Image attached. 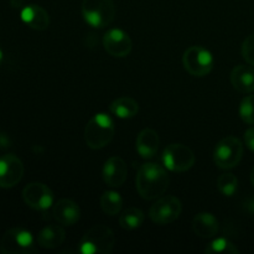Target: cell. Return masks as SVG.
Returning a JSON list of instances; mask_svg holds the SVG:
<instances>
[{"mask_svg":"<svg viewBox=\"0 0 254 254\" xmlns=\"http://www.w3.org/2000/svg\"><path fill=\"white\" fill-rule=\"evenodd\" d=\"M136 190L144 200H156L168 190L169 175L161 165L146 163L139 168L135 179Z\"/></svg>","mask_w":254,"mask_h":254,"instance_id":"1","label":"cell"},{"mask_svg":"<svg viewBox=\"0 0 254 254\" xmlns=\"http://www.w3.org/2000/svg\"><path fill=\"white\" fill-rule=\"evenodd\" d=\"M114 242L116 237L111 228L104 225H96L89 228L79 241L78 252L82 254H109L113 251Z\"/></svg>","mask_w":254,"mask_h":254,"instance_id":"2","label":"cell"},{"mask_svg":"<svg viewBox=\"0 0 254 254\" xmlns=\"http://www.w3.org/2000/svg\"><path fill=\"white\" fill-rule=\"evenodd\" d=\"M114 136V123L106 113H98L91 118L84 129V140L93 150L104 148Z\"/></svg>","mask_w":254,"mask_h":254,"instance_id":"3","label":"cell"},{"mask_svg":"<svg viewBox=\"0 0 254 254\" xmlns=\"http://www.w3.org/2000/svg\"><path fill=\"white\" fill-rule=\"evenodd\" d=\"M82 15L84 21L92 27L103 29L113 22L116 5L113 0H83Z\"/></svg>","mask_w":254,"mask_h":254,"instance_id":"4","label":"cell"},{"mask_svg":"<svg viewBox=\"0 0 254 254\" xmlns=\"http://www.w3.org/2000/svg\"><path fill=\"white\" fill-rule=\"evenodd\" d=\"M243 156V145L240 139L235 136L223 138L216 145L213 151V161L223 170L233 169L240 164Z\"/></svg>","mask_w":254,"mask_h":254,"instance_id":"5","label":"cell"},{"mask_svg":"<svg viewBox=\"0 0 254 254\" xmlns=\"http://www.w3.org/2000/svg\"><path fill=\"white\" fill-rule=\"evenodd\" d=\"M183 64L191 76L205 77L212 71L215 61L212 54L205 47L191 46L184 52Z\"/></svg>","mask_w":254,"mask_h":254,"instance_id":"6","label":"cell"},{"mask_svg":"<svg viewBox=\"0 0 254 254\" xmlns=\"http://www.w3.org/2000/svg\"><path fill=\"white\" fill-rule=\"evenodd\" d=\"M195 154L189 146L174 143L165 148L163 153V163L166 169L174 173H185L195 164Z\"/></svg>","mask_w":254,"mask_h":254,"instance_id":"7","label":"cell"},{"mask_svg":"<svg viewBox=\"0 0 254 254\" xmlns=\"http://www.w3.org/2000/svg\"><path fill=\"white\" fill-rule=\"evenodd\" d=\"M0 251L5 254L35 253L34 238L29 231L24 228H11L4 233L0 242Z\"/></svg>","mask_w":254,"mask_h":254,"instance_id":"8","label":"cell"},{"mask_svg":"<svg viewBox=\"0 0 254 254\" xmlns=\"http://www.w3.org/2000/svg\"><path fill=\"white\" fill-rule=\"evenodd\" d=\"M183 211L181 201L175 196H164L160 197L149 211L150 220L156 225H169L178 220Z\"/></svg>","mask_w":254,"mask_h":254,"instance_id":"9","label":"cell"},{"mask_svg":"<svg viewBox=\"0 0 254 254\" xmlns=\"http://www.w3.org/2000/svg\"><path fill=\"white\" fill-rule=\"evenodd\" d=\"M22 200L34 210L45 211L54 205V193L45 184L31 183L22 190Z\"/></svg>","mask_w":254,"mask_h":254,"instance_id":"10","label":"cell"},{"mask_svg":"<svg viewBox=\"0 0 254 254\" xmlns=\"http://www.w3.org/2000/svg\"><path fill=\"white\" fill-rule=\"evenodd\" d=\"M24 164L14 154L0 158V188L11 189L21 181L24 176Z\"/></svg>","mask_w":254,"mask_h":254,"instance_id":"11","label":"cell"},{"mask_svg":"<svg viewBox=\"0 0 254 254\" xmlns=\"http://www.w3.org/2000/svg\"><path fill=\"white\" fill-rule=\"evenodd\" d=\"M103 46L111 56L119 59L128 56L133 49L130 36L121 29L108 30L103 36Z\"/></svg>","mask_w":254,"mask_h":254,"instance_id":"12","label":"cell"},{"mask_svg":"<svg viewBox=\"0 0 254 254\" xmlns=\"http://www.w3.org/2000/svg\"><path fill=\"white\" fill-rule=\"evenodd\" d=\"M128 175V166L119 156H112L103 166V180L111 188H119L123 185Z\"/></svg>","mask_w":254,"mask_h":254,"instance_id":"13","label":"cell"},{"mask_svg":"<svg viewBox=\"0 0 254 254\" xmlns=\"http://www.w3.org/2000/svg\"><path fill=\"white\" fill-rule=\"evenodd\" d=\"M54 218L62 226H73L81 218V210L78 205L68 198L57 201L52 208Z\"/></svg>","mask_w":254,"mask_h":254,"instance_id":"14","label":"cell"},{"mask_svg":"<svg viewBox=\"0 0 254 254\" xmlns=\"http://www.w3.org/2000/svg\"><path fill=\"white\" fill-rule=\"evenodd\" d=\"M159 144L160 139L154 129H143L136 136V151L144 159L154 158L159 150Z\"/></svg>","mask_w":254,"mask_h":254,"instance_id":"15","label":"cell"},{"mask_svg":"<svg viewBox=\"0 0 254 254\" xmlns=\"http://www.w3.org/2000/svg\"><path fill=\"white\" fill-rule=\"evenodd\" d=\"M231 83L241 93H252L254 91V68L238 64L231 72Z\"/></svg>","mask_w":254,"mask_h":254,"instance_id":"16","label":"cell"},{"mask_svg":"<svg viewBox=\"0 0 254 254\" xmlns=\"http://www.w3.org/2000/svg\"><path fill=\"white\" fill-rule=\"evenodd\" d=\"M21 20L34 30H46L50 25V16L44 7L39 5H27L21 10Z\"/></svg>","mask_w":254,"mask_h":254,"instance_id":"17","label":"cell"},{"mask_svg":"<svg viewBox=\"0 0 254 254\" xmlns=\"http://www.w3.org/2000/svg\"><path fill=\"white\" fill-rule=\"evenodd\" d=\"M192 230L201 238H212L220 230V223L215 215L210 212H201L192 221Z\"/></svg>","mask_w":254,"mask_h":254,"instance_id":"18","label":"cell"},{"mask_svg":"<svg viewBox=\"0 0 254 254\" xmlns=\"http://www.w3.org/2000/svg\"><path fill=\"white\" fill-rule=\"evenodd\" d=\"M64 238H66V233L64 228L55 225L46 226L37 235V245L46 250H54L64 243Z\"/></svg>","mask_w":254,"mask_h":254,"instance_id":"19","label":"cell"},{"mask_svg":"<svg viewBox=\"0 0 254 254\" xmlns=\"http://www.w3.org/2000/svg\"><path fill=\"white\" fill-rule=\"evenodd\" d=\"M109 108H111L112 113L118 118L129 119L138 114L139 104L135 99L130 98V97H121L112 102Z\"/></svg>","mask_w":254,"mask_h":254,"instance_id":"20","label":"cell"},{"mask_svg":"<svg viewBox=\"0 0 254 254\" xmlns=\"http://www.w3.org/2000/svg\"><path fill=\"white\" fill-rule=\"evenodd\" d=\"M145 216L140 208L129 207L119 217V225L124 230H136L144 223Z\"/></svg>","mask_w":254,"mask_h":254,"instance_id":"21","label":"cell"},{"mask_svg":"<svg viewBox=\"0 0 254 254\" xmlns=\"http://www.w3.org/2000/svg\"><path fill=\"white\" fill-rule=\"evenodd\" d=\"M123 206V198L116 191H106L101 196V207L108 216H117Z\"/></svg>","mask_w":254,"mask_h":254,"instance_id":"22","label":"cell"},{"mask_svg":"<svg viewBox=\"0 0 254 254\" xmlns=\"http://www.w3.org/2000/svg\"><path fill=\"white\" fill-rule=\"evenodd\" d=\"M238 248L227 238H216L205 248L207 254H237Z\"/></svg>","mask_w":254,"mask_h":254,"instance_id":"23","label":"cell"},{"mask_svg":"<svg viewBox=\"0 0 254 254\" xmlns=\"http://www.w3.org/2000/svg\"><path fill=\"white\" fill-rule=\"evenodd\" d=\"M217 188L223 196L231 197L235 195L238 189V179L231 173L222 174L217 179Z\"/></svg>","mask_w":254,"mask_h":254,"instance_id":"24","label":"cell"},{"mask_svg":"<svg viewBox=\"0 0 254 254\" xmlns=\"http://www.w3.org/2000/svg\"><path fill=\"white\" fill-rule=\"evenodd\" d=\"M240 116L247 124H254V94L247 96L240 104Z\"/></svg>","mask_w":254,"mask_h":254,"instance_id":"25","label":"cell"},{"mask_svg":"<svg viewBox=\"0 0 254 254\" xmlns=\"http://www.w3.org/2000/svg\"><path fill=\"white\" fill-rule=\"evenodd\" d=\"M242 55L243 59H245L251 66H254V34L246 37L245 41H243Z\"/></svg>","mask_w":254,"mask_h":254,"instance_id":"26","label":"cell"},{"mask_svg":"<svg viewBox=\"0 0 254 254\" xmlns=\"http://www.w3.org/2000/svg\"><path fill=\"white\" fill-rule=\"evenodd\" d=\"M245 141L246 145L248 146V149L254 151V126L251 127V128L245 133Z\"/></svg>","mask_w":254,"mask_h":254,"instance_id":"27","label":"cell"},{"mask_svg":"<svg viewBox=\"0 0 254 254\" xmlns=\"http://www.w3.org/2000/svg\"><path fill=\"white\" fill-rule=\"evenodd\" d=\"M9 145V140L6 139V136L4 134H0V148H6Z\"/></svg>","mask_w":254,"mask_h":254,"instance_id":"28","label":"cell"},{"mask_svg":"<svg viewBox=\"0 0 254 254\" xmlns=\"http://www.w3.org/2000/svg\"><path fill=\"white\" fill-rule=\"evenodd\" d=\"M246 206H247V210L250 211L252 215H254V198H252V200L248 201L247 203H246Z\"/></svg>","mask_w":254,"mask_h":254,"instance_id":"29","label":"cell"},{"mask_svg":"<svg viewBox=\"0 0 254 254\" xmlns=\"http://www.w3.org/2000/svg\"><path fill=\"white\" fill-rule=\"evenodd\" d=\"M22 4H24V1H22V0H11V5L14 7L22 6Z\"/></svg>","mask_w":254,"mask_h":254,"instance_id":"30","label":"cell"},{"mask_svg":"<svg viewBox=\"0 0 254 254\" xmlns=\"http://www.w3.org/2000/svg\"><path fill=\"white\" fill-rule=\"evenodd\" d=\"M251 181H252V184L254 186V168L252 169V173H251Z\"/></svg>","mask_w":254,"mask_h":254,"instance_id":"31","label":"cell"},{"mask_svg":"<svg viewBox=\"0 0 254 254\" xmlns=\"http://www.w3.org/2000/svg\"><path fill=\"white\" fill-rule=\"evenodd\" d=\"M1 61H2V51L0 50V64H1Z\"/></svg>","mask_w":254,"mask_h":254,"instance_id":"32","label":"cell"},{"mask_svg":"<svg viewBox=\"0 0 254 254\" xmlns=\"http://www.w3.org/2000/svg\"><path fill=\"white\" fill-rule=\"evenodd\" d=\"M0 252H1V251H0Z\"/></svg>","mask_w":254,"mask_h":254,"instance_id":"33","label":"cell"}]
</instances>
